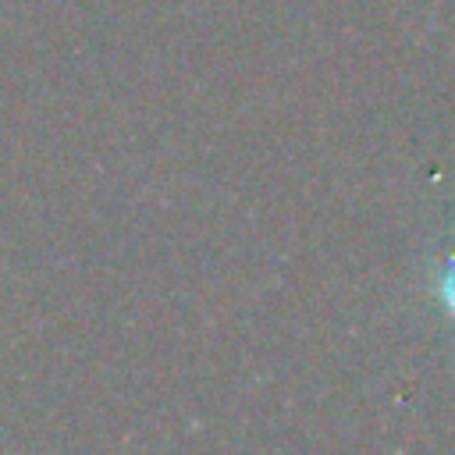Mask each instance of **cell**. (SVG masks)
<instances>
[{
    "instance_id": "obj_1",
    "label": "cell",
    "mask_w": 455,
    "mask_h": 455,
    "mask_svg": "<svg viewBox=\"0 0 455 455\" xmlns=\"http://www.w3.org/2000/svg\"><path fill=\"white\" fill-rule=\"evenodd\" d=\"M441 299H444V306L455 313V256L444 263V274H441Z\"/></svg>"
}]
</instances>
